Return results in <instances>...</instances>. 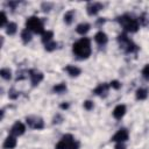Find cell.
I'll return each instance as SVG.
<instances>
[{
  "instance_id": "52a82bcc",
  "label": "cell",
  "mask_w": 149,
  "mask_h": 149,
  "mask_svg": "<svg viewBox=\"0 0 149 149\" xmlns=\"http://www.w3.org/2000/svg\"><path fill=\"white\" fill-rule=\"evenodd\" d=\"M27 123L34 128V129H42L44 127V122L41 118H37V116H27Z\"/></svg>"
},
{
  "instance_id": "2e32d148",
  "label": "cell",
  "mask_w": 149,
  "mask_h": 149,
  "mask_svg": "<svg viewBox=\"0 0 149 149\" xmlns=\"http://www.w3.org/2000/svg\"><path fill=\"white\" fill-rule=\"evenodd\" d=\"M90 28H91V26H90L88 23L81 22V23H79V24L77 26L76 31H77L79 35H85V34H87V31L90 30Z\"/></svg>"
},
{
  "instance_id": "ac0fdd59",
  "label": "cell",
  "mask_w": 149,
  "mask_h": 149,
  "mask_svg": "<svg viewBox=\"0 0 149 149\" xmlns=\"http://www.w3.org/2000/svg\"><path fill=\"white\" fill-rule=\"evenodd\" d=\"M52 37H54V31L51 30H44V33L42 34V42L44 44L49 43L52 41Z\"/></svg>"
},
{
  "instance_id": "3957f363",
  "label": "cell",
  "mask_w": 149,
  "mask_h": 149,
  "mask_svg": "<svg viewBox=\"0 0 149 149\" xmlns=\"http://www.w3.org/2000/svg\"><path fill=\"white\" fill-rule=\"evenodd\" d=\"M26 29L35 33V34H43L44 33V24L37 16H30L26 20Z\"/></svg>"
},
{
  "instance_id": "6da1fadb",
  "label": "cell",
  "mask_w": 149,
  "mask_h": 149,
  "mask_svg": "<svg viewBox=\"0 0 149 149\" xmlns=\"http://www.w3.org/2000/svg\"><path fill=\"white\" fill-rule=\"evenodd\" d=\"M72 51L80 59L88 58V56L91 55V41H90V38L81 37L80 40H78L76 43H73Z\"/></svg>"
},
{
  "instance_id": "ba28073f",
  "label": "cell",
  "mask_w": 149,
  "mask_h": 149,
  "mask_svg": "<svg viewBox=\"0 0 149 149\" xmlns=\"http://www.w3.org/2000/svg\"><path fill=\"white\" fill-rule=\"evenodd\" d=\"M24 132H26V126L21 121H16L10 128V134L14 136H20V135L24 134Z\"/></svg>"
},
{
  "instance_id": "f1b7e54d",
  "label": "cell",
  "mask_w": 149,
  "mask_h": 149,
  "mask_svg": "<svg viewBox=\"0 0 149 149\" xmlns=\"http://www.w3.org/2000/svg\"><path fill=\"white\" fill-rule=\"evenodd\" d=\"M114 149H126V146H125V143H116Z\"/></svg>"
},
{
  "instance_id": "5b68a950",
  "label": "cell",
  "mask_w": 149,
  "mask_h": 149,
  "mask_svg": "<svg viewBox=\"0 0 149 149\" xmlns=\"http://www.w3.org/2000/svg\"><path fill=\"white\" fill-rule=\"evenodd\" d=\"M118 41L120 42V45H121L127 52H133V51L136 49V48H135L136 45H135V44H134V43H133V42H132L125 34L119 35V36H118Z\"/></svg>"
},
{
  "instance_id": "8992f818",
  "label": "cell",
  "mask_w": 149,
  "mask_h": 149,
  "mask_svg": "<svg viewBox=\"0 0 149 149\" xmlns=\"http://www.w3.org/2000/svg\"><path fill=\"white\" fill-rule=\"evenodd\" d=\"M129 137V133L126 128H120L113 136H112V141L116 142V143H125Z\"/></svg>"
},
{
  "instance_id": "5bb4252c",
  "label": "cell",
  "mask_w": 149,
  "mask_h": 149,
  "mask_svg": "<svg viewBox=\"0 0 149 149\" xmlns=\"http://www.w3.org/2000/svg\"><path fill=\"white\" fill-rule=\"evenodd\" d=\"M94 41L99 44V45H105L106 43H107V41H108V37H107V35H106V33H104V31H98L95 35H94Z\"/></svg>"
},
{
  "instance_id": "277c9868",
  "label": "cell",
  "mask_w": 149,
  "mask_h": 149,
  "mask_svg": "<svg viewBox=\"0 0 149 149\" xmlns=\"http://www.w3.org/2000/svg\"><path fill=\"white\" fill-rule=\"evenodd\" d=\"M73 142H74L73 136L71 134H65V135L62 136V139L55 146V149H69L72 146Z\"/></svg>"
},
{
  "instance_id": "484cf974",
  "label": "cell",
  "mask_w": 149,
  "mask_h": 149,
  "mask_svg": "<svg viewBox=\"0 0 149 149\" xmlns=\"http://www.w3.org/2000/svg\"><path fill=\"white\" fill-rule=\"evenodd\" d=\"M8 23H7V15H6V13L2 10L1 12V21H0V26L1 27H5V26H7Z\"/></svg>"
},
{
  "instance_id": "9c48e42d",
  "label": "cell",
  "mask_w": 149,
  "mask_h": 149,
  "mask_svg": "<svg viewBox=\"0 0 149 149\" xmlns=\"http://www.w3.org/2000/svg\"><path fill=\"white\" fill-rule=\"evenodd\" d=\"M29 77H30V81H31L33 86L38 85V84L43 80V73H42V72H40V71H36V70L30 71Z\"/></svg>"
},
{
  "instance_id": "ffe728a7",
  "label": "cell",
  "mask_w": 149,
  "mask_h": 149,
  "mask_svg": "<svg viewBox=\"0 0 149 149\" xmlns=\"http://www.w3.org/2000/svg\"><path fill=\"white\" fill-rule=\"evenodd\" d=\"M17 30V24L15 22H8V24L6 26V33L8 35H14Z\"/></svg>"
},
{
  "instance_id": "d4e9b609",
  "label": "cell",
  "mask_w": 149,
  "mask_h": 149,
  "mask_svg": "<svg viewBox=\"0 0 149 149\" xmlns=\"http://www.w3.org/2000/svg\"><path fill=\"white\" fill-rule=\"evenodd\" d=\"M142 77L147 80H149V64H147L143 69H142Z\"/></svg>"
},
{
  "instance_id": "30bf717a",
  "label": "cell",
  "mask_w": 149,
  "mask_h": 149,
  "mask_svg": "<svg viewBox=\"0 0 149 149\" xmlns=\"http://www.w3.org/2000/svg\"><path fill=\"white\" fill-rule=\"evenodd\" d=\"M112 114H113L114 119H116V120H121V119L125 116V114H126V106L122 105V104L115 106L114 109H113V112H112Z\"/></svg>"
},
{
  "instance_id": "f546056e",
  "label": "cell",
  "mask_w": 149,
  "mask_h": 149,
  "mask_svg": "<svg viewBox=\"0 0 149 149\" xmlns=\"http://www.w3.org/2000/svg\"><path fill=\"white\" fill-rule=\"evenodd\" d=\"M62 109H68L69 108V104L68 102H63V104H61V106H59Z\"/></svg>"
},
{
  "instance_id": "e0dca14e",
  "label": "cell",
  "mask_w": 149,
  "mask_h": 149,
  "mask_svg": "<svg viewBox=\"0 0 149 149\" xmlns=\"http://www.w3.org/2000/svg\"><path fill=\"white\" fill-rule=\"evenodd\" d=\"M135 97H136L137 100H144L148 97V90L147 88H143V87L137 88L136 92H135Z\"/></svg>"
},
{
  "instance_id": "7c38bea8",
  "label": "cell",
  "mask_w": 149,
  "mask_h": 149,
  "mask_svg": "<svg viewBox=\"0 0 149 149\" xmlns=\"http://www.w3.org/2000/svg\"><path fill=\"white\" fill-rule=\"evenodd\" d=\"M101 8H102V5H101V3H98V2H91V3L87 5L86 10H87V14H88V15H95Z\"/></svg>"
},
{
  "instance_id": "9a60e30c",
  "label": "cell",
  "mask_w": 149,
  "mask_h": 149,
  "mask_svg": "<svg viewBox=\"0 0 149 149\" xmlns=\"http://www.w3.org/2000/svg\"><path fill=\"white\" fill-rule=\"evenodd\" d=\"M66 72H68V74L69 76H71V77H78L79 74H80V69L78 68V66H76V65H66L65 66V69H64Z\"/></svg>"
},
{
  "instance_id": "7a4b0ae2",
  "label": "cell",
  "mask_w": 149,
  "mask_h": 149,
  "mask_svg": "<svg viewBox=\"0 0 149 149\" xmlns=\"http://www.w3.org/2000/svg\"><path fill=\"white\" fill-rule=\"evenodd\" d=\"M119 22L123 27L126 31L129 33H136L139 30V22L136 19H134L130 15H122L119 17Z\"/></svg>"
},
{
  "instance_id": "603a6c76",
  "label": "cell",
  "mask_w": 149,
  "mask_h": 149,
  "mask_svg": "<svg viewBox=\"0 0 149 149\" xmlns=\"http://www.w3.org/2000/svg\"><path fill=\"white\" fill-rule=\"evenodd\" d=\"M73 17H74V12H73V10H68V12L64 14V22H65L66 24H70V23L72 22Z\"/></svg>"
},
{
  "instance_id": "44dd1931",
  "label": "cell",
  "mask_w": 149,
  "mask_h": 149,
  "mask_svg": "<svg viewBox=\"0 0 149 149\" xmlns=\"http://www.w3.org/2000/svg\"><path fill=\"white\" fill-rule=\"evenodd\" d=\"M52 91H54L55 93H58V94H61V93H64V92L66 91V85H65L64 83H61V84H56V85L52 87Z\"/></svg>"
},
{
  "instance_id": "4316f807",
  "label": "cell",
  "mask_w": 149,
  "mask_h": 149,
  "mask_svg": "<svg viewBox=\"0 0 149 149\" xmlns=\"http://www.w3.org/2000/svg\"><path fill=\"white\" fill-rule=\"evenodd\" d=\"M93 107H94V105H93V101H91V100H86V101H84V108H85V109H87V111H91Z\"/></svg>"
},
{
  "instance_id": "cb8c5ba5",
  "label": "cell",
  "mask_w": 149,
  "mask_h": 149,
  "mask_svg": "<svg viewBox=\"0 0 149 149\" xmlns=\"http://www.w3.org/2000/svg\"><path fill=\"white\" fill-rule=\"evenodd\" d=\"M56 48H57V43L54 42V41H51V42H49V43L45 44V50L47 51H54Z\"/></svg>"
},
{
  "instance_id": "d6986e66",
  "label": "cell",
  "mask_w": 149,
  "mask_h": 149,
  "mask_svg": "<svg viewBox=\"0 0 149 149\" xmlns=\"http://www.w3.org/2000/svg\"><path fill=\"white\" fill-rule=\"evenodd\" d=\"M21 40L23 43H28L31 41V31L28 29H23L21 31Z\"/></svg>"
},
{
  "instance_id": "8fae6325",
  "label": "cell",
  "mask_w": 149,
  "mask_h": 149,
  "mask_svg": "<svg viewBox=\"0 0 149 149\" xmlns=\"http://www.w3.org/2000/svg\"><path fill=\"white\" fill-rule=\"evenodd\" d=\"M16 144H17L16 137H15L14 135H9V136H7V137L5 139L2 147H3L5 149H13V148L16 147Z\"/></svg>"
},
{
  "instance_id": "83f0119b",
  "label": "cell",
  "mask_w": 149,
  "mask_h": 149,
  "mask_svg": "<svg viewBox=\"0 0 149 149\" xmlns=\"http://www.w3.org/2000/svg\"><path fill=\"white\" fill-rule=\"evenodd\" d=\"M109 86L113 87V88H115V90H119V88L121 87V83H120L119 80H112V81L109 83Z\"/></svg>"
},
{
  "instance_id": "4fadbf2b",
  "label": "cell",
  "mask_w": 149,
  "mask_h": 149,
  "mask_svg": "<svg viewBox=\"0 0 149 149\" xmlns=\"http://www.w3.org/2000/svg\"><path fill=\"white\" fill-rule=\"evenodd\" d=\"M108 92V85L106 83H101L99 84L94 90H93V93L97 94V95H100V97H105Z\"/></svg>"
},
{
  "instance_id": "7402d4cb",
  "label": "cell",
  "mask_w": 149,
  "mask_h": 149,
  "mask_svg": "<svg viewBox=\"0 0 149 149\" xmlns=\"http://www.w3.org/2000/svg\"><path fill=\"white\" fill-rule=\"evenodd\" d=\"M0 76H1L3 79L9 80V79L12 78V71H10V69H8V68H2L1 71H0Z\"/></svg>"
}]
</instances>
